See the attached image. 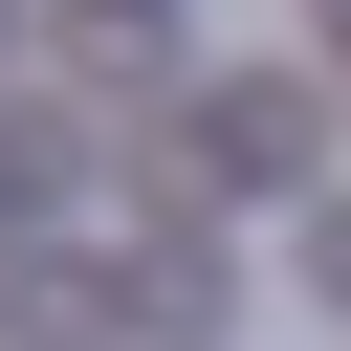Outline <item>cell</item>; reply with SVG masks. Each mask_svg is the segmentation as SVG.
<instances>
[{
    "label": "cell",
    "mask_w": 351,
    "mask_h": 351,
    "mask_svg": "<svg viewBox=\"0 0 351 351\" xmlns=\"http://www.w3.org/2000/svg\"><path fill=\"white\" fill-rule=\"evenodd\" d=\"M285 154H307L285 88H219V110H197V176H285Z\"/></svg>",
    "instance_id": "cell-1"
},
{
    "label": "cell",
    "mask_w": 351,
    "mask_h": 351,
    "mask_svg": "<svg viewBox=\"0 0 351 351\" xmlns=\"http://www.w3.org/2000/svg\"><path fill=\"white\" fill-rule=\"evenodd\" d=\"M132 307L154 329H219V241H132Z\"/></svg>",
    "instance_id": "cell-2"
},
{
    "label": "cell",
    "mask_w": 351,
    "mask_h": 351,
    "mask_svg": "<svg viewBox=\"0 0 351 351\" xmlns=\"http://www.w3.org/2000/svg\"><path fill=\"white\" fill-rule=\"evenodd\" d=\"M88 44H110V66H132V44L176 66V0H88Z\"/></svg>",
    "instance_id": "cell-3"
},
{
    "label": "cell",
    "mask_w": 351,
    "mask_h": 351,
    "mask_svg": "<svg viewBox=\"0 0 351 351\" xmlns=\"http://www.w3.org/2000/svg\"><path fill=\"white\" fill-rule=\"evenodd\" d=\"M307 44H351V0H307Z\"/></svg>",
    "instance_id": "cell-4"
}]
</instances>
